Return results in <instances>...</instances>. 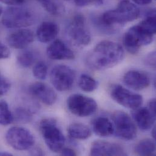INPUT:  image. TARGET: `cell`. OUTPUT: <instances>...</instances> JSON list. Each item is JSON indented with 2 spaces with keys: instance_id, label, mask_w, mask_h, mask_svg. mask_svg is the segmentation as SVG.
Wrapping results in <instances>:
<instances>
[{
  "instance_id": "cell-1",
  "label": "cell",
  "mask_w": 156,
  "mask_h": 156,
  "mask_svg": "<svg viewBox=\"0 0 156 156\" xmlns=\"http://www.w3.org/2000/svg\"><path fill=\"white\" fill-rule=\"evenodd\" d=\"M125 52L119 43L104 40L98 43L86 57V64L92 69L105 70L119 64L123 60Z\"/></svg>"
},
{
  "instance_id": "cell-2",
  "label": "cell",
  "mask_w": 156,
  "mask_h": 156,
  "mask_svg": "<svg viewBox=\"0 0 156 156\" xmlns=\"http://www.w3.org/2000/svg\"><path fill=\"white\" fill-rule=\"evenodd\" d=\"M140 10L128 0L122 1L115 9L105 12L100 18V26L107 30H114L115 26L132 22L139 18Z\"/></svg>"
},
{
  "instance_id": "cell-3",
  "label": "cell",
  "mask_w": 156,
  "mask_h": 156,
  "mask_svg": "<svg viewBox=\"0 0 156 156\" xmlns=\"http://www.w3.org/2000/svg\"><path fill=\"white\" fill-rule=\"evenodd\" d=\"M154 35L139 23L131 27L125 34L123 45L129 53L136 54L141 48L153 42Z\"/></svg>"
},
{
  "instance_id": "cell-4",
  "label": "cell",
  "mask_w": 156,
  "mask_h": 156,
  "mask_svg": "<svg viewBox=\"0 0 156 156\" xmlns=\"http://www.w3.org/2000/svg\"><path fill=\"white\" fill-rule=\"evenodd\" d=\"M39 128L49 150L54 153H60L65 145L66 139L58 128L57 121L52 118L44 119L40 122Z\"/></svg>"
},
{
  "instance_id": "cell-5",
  "label": "cell",
  "mask_w": 156,
  "mask_h": 156,
  "mask_svg": "<svg viewBox=\"0 0 156 156\" xmlns=\"http://www.w3.org/2000/svg\"><path fill=\"white\" fill-rule=\"evenodd\" d=\"M35 21V16L30 10L16 6L7 8L2 18V24L10 29L27 27L32 25Z\"/></svg>"
},
{
  "instance_id": "cell-6",
  "label": "cell",
  "mask_w": 156,
  "mask_h": 156,
  "mask_svg": "<svg viewBox=\"0 0 156 156\" xmlns=\"http://www.w3.org/2000/svg\"><path fill=\"white\" fill-rule=\"evenodd\" d=\"M5 140L12 148L18 151L29 150L35 144V138L32 133L20 126L9 129L5 134Z\"/></svg>"
},
{
  "instance_id": "cell-7",
  "label": "cell",
  "mask_w": 156,
  "mask_h": 156,
  "mask_svg": "<svg viewBox=\"0 0 156 156\" xmlns=\"http://www.w3.org/2000/svg\"><path fill=\"white\" fill-rule=\"evenodd\" d=\"M68 35L73 43L79 48L85 47L90 43L91 36L83 15L77 14L73 17L68 26Z\"/></svg>"
},
{
  "instance_id": "cell-8",
  "label": "cell",
  "mask_w": 156,
  "mask_h": 156,
  "mask_svg": "<svg viewBox=\"0 0 156 156\" xmlns=\"http://www.w3.org/2000/svg\"><path fill=\"white\" fill-rule=\"evenodd\" d=\"M112 120L117 137L125 140H131L136 137V125L128 114L121 111H116L112 115Z\"/></svg>"
},
{
  "instance_id": "cell-9",
  "label": "cell",
  "mask_w": 156,
  "mask_h": 156,
  "mask_svg": "<svg viewBox=\"0 0 156 156\" xmlns=\"http://www.w3.org/2000/svg\"><path fill=\"white\" fill-rule=\"evenodd\" d=\"M67 106L72 114L80 117L90 116L97 109V104L93 98L78 94L69 97L67 100Z\"/></svg>"
},
{
  "instance_id": "cell-10",
  "label": "cell",
  "mask_w": 156,
  "mask_h": 156,
  "mask_svg": "<svg viewBox=\"0 0 156 156\" xmlns=\"http://www.w3.org/2000/svg\"><path fill=\"white\" fill-rule=\"evenodd\" d=\"M50 79L53 86L58 91L65 92L72 89L76 80V72L66 65H57L52 68Z\"/></svg>"
},
{
  "instance_id": "cell-11",
  "label": "cell",
  "mask_w": 156,
  "mask_h": 156,
  "mask_svg": "<svg viewBox=\"0 0 156 156\" xmlns=\"http://www.w3.org/2000/svg\"><path fill=\"white\" fill-rule=\"evenodd\" d=\"M112 99L119 105L132 109L140 107L143 104V97L141 95L133 93L120 85H114L111 90Z\"/></svg>"
},
{
  "instance_id": "cell-12",
  "label": "cell",
  "mask_w": 156,
  "mask_h": 156,
  "mask_svg": "<svg viewBox=\"0 0 156 156\" xmlns=\"http://www.w3.org/2000/svg\"><path fill=\"white\" fill-rule=\"evenodd\" d=\"M91 156H126L125 149L120 145L105 140H96L91 145Z\"/></svg>"
},
{
  "instance_id": "cell-13",
  "label": "cell",
  "mask_w": 156,
  "mask_h": 156,
  "mask_svg": "<svg viewBox=\"0 0 156 156\" xmlns=\"http://www.w3.org/2000/svg\"><path fill=\"white\" fill-rule=\"evenodd\" d=\"M29 90L34 97L46 105H53L57 101V95L56 92L45 83L41 82L32 83L30 85Z\"/></svg>"
},
{
  "instance_id": "cell-14",
  "label": "cell",
  "mask_w": 156,
  "mask_h": 156,
  "mask_svg": "<svg viewBox=\"0 0 156 156\" xmlns=\"http://www.w3.org/2000/svg\"><path fill=\"white\" fill-rule=\"evenodd\" d=\"M34 40V35L29 29H21L11 33L7 37L8 44L16 49H24Z\"/></svg>"
},
{
  "instance_id": "cell-15",
  "label": "cell",
  "mask_w": 156,
  "mask_h": 156,
  "mask_svg": "<svg viewBox=\"0 0 156 156\" xmlns=\"http://www.w3.org/2000/svg\"><path fill=\"white\" fill-rule=\"evenodd\" d=\"M48 57L54 60H69L75 58L74 52L60 40L54 41L47 48Z\"/></svg>"
},
{
  "instance_id": "cell-16",
  "label": "cell",
  "mask_w": 156,
  "mask_h": 156,
  "mask_svg": "<svg viewBox=\"0 0 156 156\" xmlns=\"http://www.w3.org/2000/svg\"><path fill=\"white\" fill-rule=\"evenodd\" d=\"M133 117L139 128L142 131H147L154 125L156 120V113L148 106L139 107L133 109Z\"/></svg>"
},
{
  "instance_id": "cell-17",
  "label": "cell",
  "mask_w": 156,
  "mask_h": 156,
  "mask_svg": "<svg viewBox=\"0 0 156 156\" xmlns=\"http://www.w3.org/2000/svg\"><path fill=\"white\" fill-rule=\"evenodd\" d=\"M123 82L131 89L135 90H141L148 87L150 84L149 76L139 71H129L123 77Z\"/></svg>"
},
{
  "instance_id": "cell-18",
  "label": "cell",
  "mask_w": 156,
  "mask_h": 156,
  "mask_svg": "<svg viewBox=\"0 0 156 156\" xmlns=\"http://www.w3.org/2000/svg\"><path fill=\"white\" fill-rule=\"evenodd\" d=\"M59 32V27L54 22L46 21L38 27L36 35L41 43H48L53 41Z\"/></svg>"
},
{
  "instance_id": "cell-19",
  "label": "cell",
  "mask_w": 156,
  "mask_h": 156,
  "mask_svg": "<svg viewBox=\"0 0 156 156\" xmlns=\"http://www.w3.org/2000/svg\"><path fill=\"white\" fill-rule=\"evenodd\" d=\"M93 131L98 136L106 137L114 134L113 123L107 117H99L93 122Z\"/></svg>"
},
{
  "instance_id": "cell-20",
  "label": "cell",
  "mask_w": 156,
  "mask_h": 156,
  "mask_svg": "<svg viewBox=\"0 0 156 156\" xmlns=\"http://www.w3.org/2000/svg\"><path fill=\"white\" fill-rule=\"evenodd\" d=\"M68 132L71 138L77 140H86L89 138L92 134L90 128L80 123H74L69 125Z\"/></svg>"
},
{
  "instance_id": "cell-21",
  "label": "cell",
  "mask_w": 156,
  "mask_h": 156,
  "mask_svg": "<svg viewBox=\"0 0 156 156\" xmlns=\"http://www.w3.org/2000/svg\"><path fill=\"white\" fill-rule=\"evenodd\" d=\"M134 151L139 156H154L156 153L155 142L150 139H144L136 145Z\"/></svg>"
},
{
  "instance_id": "cell-22",
  "label": "cell",
  "mask_w": 156,
  "mask_h": 156,
  "mask_svg": "<svg viewBox=\"0 0 156 156\" xmlns=\"http://www.w3.org/2000/svg\"><path fill=\"white\" fill-rule=\"evenodd\" d=\"M37 54L31 49H24L17 56V62L23 68H30L36 62Z\"/></svg>"
},
{
  "instance_id": "cell-23",
  "label": "cell",
  "mask_w": 156,
  "mask_h": 156,
  "mask_svg": "<svg viewBox=\"0 0 156 156\" xmlns=\"http://www.w3.org/2000/svg\"><path fill=\"white\" fill-rule=\"evenodd\" d=\"M43 8L53 15H59L65 10L64 6L60 0H38Z\"/></svg>"
},
{
  "instance_id": "cell-24",
  "label": "cell",
  "mask_w": 156,
  "mask_h": 156,
  "mask_svg": "<svg viewBox=\"0 0 156 156\" xmlns=\"http://www.w3.org/2000/svg\"><path fill=\"white\" fill-rule=\"evenodd\" d=\"M13 121V115L10 111L7 103L5 100H0V125H9Z\"/></svg>"
},
{
  "instance_id": "cell-25",
  "label": "cell",
  "mask_w": 156,
  "mask_h": 156,
  "mask_svg": "<svg viewBox=\"0 0 156 156\" xmlns=\"http://www.w3.org/2000/svg\"><path fill=\"white\" fill-rule=\"evenodd\" d=\"M80 88L84 92H90L94 91L98 86L97 81L87 74H82L78 80Z\"/></svg>"
},
{
  "instance_id": "cell-26",
  "label": "cell",
  "mask_w": 156,
  "mask_h": 156,
  "mask_svg": "<svg viewBox=\"0 0 156 156\" xmlns=\"http://www.w3.org/2000/svg\"><path fill=\"white\" fill-rule=\"evenodd\" d=\"M14 119L21 123H27L32 120V112L26 108H18L15 109V114L13 115Z\"/></svg>"
},
{
  "instance_id": "cell-27",
  "label": "cell",
  "mask_w": 156,
  "mask_h": 156,
  "mask_svg": "<svg viewBox=\"0 0 156 156\" xmlns=\"http://www.w3.org/2000/svg\"><path fill=\"white\" fill-rule=\"evenodd\" d=\"M32 73L35 78L44 80L48 75V66L44 62H39L35 65Z\"/></svg>"
},
{
  "instance_id": "cell-28",
  "label": "cell",
  "mask_w": 156,
  "mask_h": 156,
  "mask_svg": "<svg viewBox=\"0 0 156 156\" xmlns=\"http://www.w3.org/2000/svg\"><path fill=\"white\" fill-rule=\"evenodd\" d=\"M10 87L11 84L9 79L0 72V97L6 94Z\"/></svg>"
},
{
  "instance_id": "cell-29",
  "label": "cell",
  "mask_w": 156,
  "mask_h": 156,
  "mask_svg": "<svg viewBox=\"0 0 156 156\" xmlns=\"http://www.w3.org/2000/svg\"><path fill=\"white\" fill-rule=\"evenodd\" d=\"M77 5L86 7L89 5H100L103 4V0H74Z\"/></svg>"
},
{
  "instance_id": "cell-30",
  "label": "cell",
  "mask_w": 156,
  "mask_h": 156,
  "mask_svg": "<svg viewBox=\"0 0 156 156\" xmlns=\"http://www.w3.org/2000/svg\"><path fill=\"white\" fill-rule=\"evenodd\" d=\"M145 63L147 66L154 68L156 67V52H153L150 53L146 57Z\"/></svg>"
},
{
  "instance_id": "cell-31",
  "label": "cell",
  "mask_w": 156,
  "mask_h": 156,
  "mask_svg": "<svg viewBox=\"0 0 156 156\" xmlns=\"http://www.w3.org/2000/svg\"><path fill=\"white\" fill-rule=\"evenodd\" d=\"M10 55V52L9 48L0 41V60L7 58Z\"/></svg>"
},
{
  "instance_id": "cell-32",
  "label": "cell",
  "mask_w": 156,
  "mask_h": 156,
  "mask_svg": "<svg viewBox=\"0 0 156 156\" xmlns=\"http://www.w3.org/2000/svg\"><path fill=\"white\" fill-rule=\"evenodd\" d=\"M60 153L62 156H75L77 155L76 151L70 148H63Z\"/></svg>"
},
{
  "instance_id": "cell-33",
  "label": "cell",
  "mask_w": 156,
  "mask_h": 156,
  "mask_svg": "<svg viewBox=\"0 0 156 156\" xmlns=\"http://www.w3.org/2000/svg\"><path fill=\"white\" fill-rule=\"evenodd\" d=\"M24 1V0H0V2H1L3 4L12 5L21 4Z\"/></svg>"
},
{
  "instance_id": "cell-34",
  "label": "cell",
  "mask_w": 156,
  "mask_h": 156,
  "mask_svg": "<svg viewBox=\"0 0 156 156\" xmlns=\"http://www.w3.org/2000/svg\"><path fill=\"white\" fill-rule=\"evenodd\" d=\"M148 107L154 113L156 114V98H152L148 102Z\"/></svg>"
},
{
  "instance_id": "cell-35",
  "label": "cell",
  "mask_w": 156,
  "mask_h": 156,
  "mask_svg": "<svg viewBox=\"0 0 156 156\" xmlns=\"http://www.w3.org/2000/svg\"><path fill=\"white\" fill-rule=\"evenodd\" d=\"M133 1L139 5H147L152 2V0H133Z\"/></svg>"
},
{
  "instance_id": "cell-36",
  "label": "cell",
  "mask_w": 156,
  "mask_h": 156,
  "mask_svg": "<svg viewBox=\"0 0 156 156\" xmlns=\"http://www.w3.org/2000/svg\"><path fill=\"white\" fill-rule=\"evenodd\" d=\"M32 155H35V156H41L43 155V153L41 151V150L38 148H34L32 151Z\"/></svg>"
},
{
  "instance_id": "cell-37",
  "label": "cell",
  "mask_w": 156,
  "mask_h": 156,
  "mask_svg": "<svg viewBox=\"0 0 156 156\" xmlns=\"http://www.w3.org/2000/svg\"><path fill=\"white\" fill-rule=\"evenodd\" d=\"M0 156H12V154L7 152H0Z\"/></svg>"
},
{
  "instance_id": "cell-38",
  "label": "cell",
  "mask_w": 156,
  "mask_h": 156,
  "mask_svg": "<svg viewBox=\"0 0 156 156\" xmlns=\"http://www.w3.org/2000/svg\"><path fill=\"white\" fill-rule=\"evenodd\" d=\"M152 136L153 139L155 140L156 139V127L154 126L152 130Z\"/></svg>"
},
{
  "instance_id": "cell-39",
  "label": "cell",
  "mask_w": 156,
  "mask_h": 156,
  "mask_svg": "<svg viewBox=\"0 0 156 156\" xmlns=\"http://www.w3.org/2000/svg\"><path fill=\"white\" fill-rule=\"evenodd\" d=\"M2 13H3V8H2V5H0V16L2 14Z\"/></svg>"
}]
</instances>
